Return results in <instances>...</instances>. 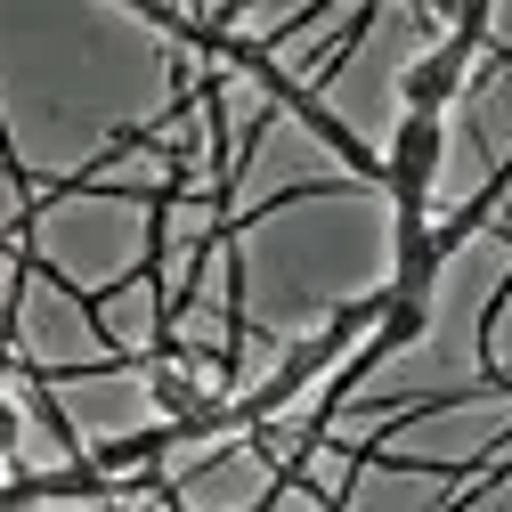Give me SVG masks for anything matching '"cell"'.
<instances>
[{
    "label": "cell",
    "mask_w": 512,
    "mask_h": 512,
    "mask_svg": "<svg viewBox=\"0 0 512 512\" xmlns=\"http://www.w3.org/2000/svg\"><path fill=\"white\" fill-rule=\"evenodd\" d=\"M439 163H447V122H431V114H399L391 155H382V179H374V187L391 196V212H431Z\"/></svg>",
    "instance_id": "cell-1"
},
{
    "label": "cell",
    "mask_w": 512,
    "mask_h": 512,
    "mask_svg": "<svg viewBox=\"0 0 512 512\" xmlns=\"http://www.w3.org/2000/svg\"><path fill=\"white\" fill-rule=\"evenodd\" d=\"M480 9L456 25V41H439V49H423V57H407V66H399V114H447V106H456L464 98V82H472V41H480Z\"/></svg>",
    "instance_id": "cell-2"
},
{
    "label": "cell",
    "mask_w": 512,
    "mask_h": 512,
    "mask_svg": "<svg viewBox=\"0 0 512 512\" xmlns=\"http://www.w3.org/2000/svg\"><path fill=\"white\" fill-rule=\"evenodd\" d=\"M456 236H464V220H456V228H431V212H391V285H382V293L431 301L447 252H456Z\"/></svg>",
    "instance_id": "cell-3"
},
{
    "label": "cell",
    "mask_w": 512,
    "mask_h": 512,
    "mask_svg": "<svg viewBox=\"0 0 512 512\" xmlns=\"http://www.w3.org/2000/svg\"><path fill=\"white\" fill-rule=\"evenodd\" d=\"M423 334H431V301L382 293V301H374V342H366V358H358V366H382V358H399V350H415Z\"/></svg>",
    "instance_id": "cell-4"
},
{
    "label": "cell",
    "mask_w": 512,
    "mask_h": 512,
    "mask_svg": "<svg viewBox=\"0 0 512 512\" xmlns=\"http://www.w3.org/2000/svg\"><path fill=\"white\" fill-rule=\"evenodd\" d=\"M17 447H25V415H17V399H9V391H0V464H9Z\"/></svg>",
    "instance_id": "cell-5"
}]
</instances>
